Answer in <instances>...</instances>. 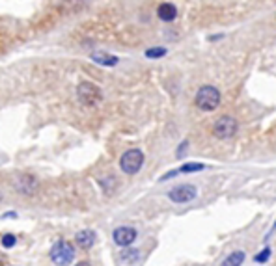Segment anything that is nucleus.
Segmentation results:
<instances>
[{
    "label": "nucleus",
    "instance_id": "nucleus-1",
    "mask_svg": "<svg viewBox=\"0 0 276 266\" xmlns=\"http://www.w3.org/2000/svg\"><path fill=\"white\" fill-rule=\"evenodd\" d=\"M194 104L204 112L217 110L220 104V91L215 86H202L194 97Z\"/></svg>",
    "mask_w": 276,
    "mask_h": 266
},
{
    "label": "nucleus",
    "instance_id": "nucleus-2",
    "mask_svg": "<svg viewBox=\"0 0 276 266\" xmlns=\"http://www.w3.org/2000/svg\"><path fill=\"white\" fill-rule=\"evenodd\" d=\"M49 257H51V260L56 266H67L71 264L73 259H75V247H73V244H69L66 240H58L51 247Z\"/></svg>",
    "mask_w": 276,
    "mask_h": 266
},
{
    "label": "nucleus",
    "instance_id": "nucleus-3",
    "mask_svg": "<svg viewBox=\"0 0 276 266\" xmlns=\"http://www.w3.org/2000/svg\"><path fill=\"white\" fill-rule=\"evenodd\" d=\"M144 166V153L140 149H129L125 151L119 158V168L127 175H134Z\"/></svg>",
    "mask_w": 276,
    "mask_h": 266
},
{
    "label": "nucleus",
    "instance_id": "nucleus-4",
    "mask_svg": "<svg viewBox=\"0 0 276 266\" xmlns=\"http://www.w3.org/2000/svg\"><path fill=\"white\" fill-rule=\"evenodd\" d=\"M77 97L84 106H95L103 101V91L93 82H80L77 88Z\"/></svg>",
    "mask_w": 276,
    "mask_h": 266
},
{
    "label": "nucleus",
    "instance_id": "nucleus-5",
    "mask_svg": "<svg viewBox=\"0 0 276 266\" xmlns=\"http://www.w3.org/2000/svg\"><path fill=\"white\" fill-rule=\"evenodd\" d=\"M239 130V123H237L235 117L231 116H222L218 117L215 125H213V134L220 140H228V138H233Z\"/></svg>",
    "mask_w": 276,
    "mask_h": 266
},
{
    "label": "nucleus",
    "instance_id": "nucleus-6",
    "mask_svg": "<svg viewBox=\"0 0 276 266\" xmlns=\"http://www.w3.org/2000/svg\"><path fill=\"white\" fill-rule=\"evenodd\" d=\"M198 197V188L194 184H179V186H174V188L168 192V199L172 203H178V205H183V203H191L192 199Z\"/></svg>",
    "mask_w": 276,
    "mask_h": 266
},
{
    "label": "nucleus",
    "instance_id": "nucleus-7",
    "mask_svg": "<svg viewBox=\"0 0 276 266\" xmlns=\"http://www.w3.org/2000/svg\"><path fill=\"white\" fill-rule=\"evenodd\" d=\"M136 236H138L136 229L123 225V227L114 229V233H112V240H114V244L119 247H129L132 242L136 240Z\"/></svg>",
    "mask_w": 276,
    "mask_h": 266
},
{
    "label": "nucleus",
    "instance_id": "nucleus-8",
    "mask_svg": "<svg viewBox=\"0 0 276 266\" xmlns=\"http://www.w3.org/2000/svg\"><path fill=\"white\" fill-rule=\"evenodd\" d=\"M15 188L19 190L21 194L32 195L38 190V179L32 175H19L15 179Z\"/></svg>",
    "mask_w": 276,
    "mask_h": 266
},
{
    "label": "nucleus",
    "instance_id": "nucleus-9",
    "mask_svg": "<svg viewBox=\"0 0 276 266\" xmlns=\"http://www.w3.org/2000/svg\"><path fill=\"white\" fill-rule=\"evenodd\" d=\"M95 240H97V234H95V231H92V229H84V231H79V233L75 234V242H77V246L82 247V249L93 247Z\"/></svg>",
    "mask_w": 276,
    "mask_h": 266
},
{
    "label": "nucleus",
    "instance_id": "nucleus-10",
    "mask_svg": "<svg viewBox=\"0 0 276 266\" xmlns=\"http://www.w3.org/2000/svg\"><path fill=\"white\" fill-rule=\"evenodd\" d=\"M157 15L161 21L172 23V21L178 17V8L174 6V4H170V2H163V4L157 8Z\"/></svg>",
    "mask_w": 276,
    "mask_h": 266
},
{
    "label": "nucleus",
    "instance_id": "nucleus-11",
    "mask_svg": "<svg viewBox=\"0 0 276 266\" xmlns=\"http://www.w3.org/2000/svg\"><path fill=\"white\" fill-rule=\"evenodd\" d=\"M92 60L95 64L99 65H106V67H114V65H118V56H112L108 52H93L92 54Z\"/></svg>",
    "mask_w": 276,
    "mask_h": 266
},
{
    "label": "nucleus",
    "instance_id": "nucleus-12",
    "mask_svg": "<svg viewBox=\"0 0 276 266\" xmlns=\"http://www.w3.org/2000/svg\"><path fill=\"white\" fill-rule=\"evenodd\" d=\"M243 262H244V251L237 249V251L228 255V257L222 260V264L220 266H241Z\"/></svg>",
    "mask_w": 276,
    "mask_h": 266
},
{
    "label": "nucleus",
    "instance_id": "nucleus-13",
    "mask_svg": "<svg viewBox=\"0 0 276 266\" xmlns=\"http://www.w3.org/2000/svg\"><path fill=\"white\" fill-rule=\"evenodd\" d=\"M205 168L207 166L202 162H187L179 168V173H198V171H204Z\"/></svg>",
    "mask_w": 276,
    "mask_h": 266
},
{
    "label": "nucleus",
    "instance_id": "nucleus-14",
    "mask_svg": "<svg viewBox=\"0 0 276 266\" xmlns=\"http://www.w3.org/2000/svg\"><path fill=\"white\" fill-rule=\"evenodd\" d=\"M146 56H148V58H163V56H166V49L165 47H153V49H148V51H146Z\"/></svg>",
    "mask_w": 276,
    "mask_h": 266
},
{
    "label": "nucleus",
    "instance_id": "nucleus-15",
    "mask_svg": "<svg viewBox=\"0 0 276 266\" xmlns=\"http://www.w3.org/2000/svg\"><path fill=\"white\" fill-rule=\"evenodd\" d=\"M0 244L6 247V249H10V247H15V244H17V238H15V234H2V238H0Z\"/></svg>",
    "mask_w": 276,
    "mask_h": 266
},
{
    "label": "nucleus",
    "instance_id": "nucleus-16",
    "mask_svg": "<svg viewBox=\"0 0 276 266\" xmlns=\"http://www.w3.org/2000/svg\"><path fill=\"white\" fill-rule=\"evenodd\" d=\"M270 253H272V251H270V247H265L263 251H259V253L254 257V260H256V262H267V260L270 259Z\"/></svg>",
    "mask_w": 276,
    "mask_h": 266
},
{
    "label": "nucleus",
    "instance_id": "nucleus-17",
    "mask_svg": "<svg viewBox=\"0 0 276 266\" xmlns=\"http://www.w3.org/2000/svg\"><path fill=\"white\" fill-rule=\"evenodd\" d=\"M138 257V251L136 249H129V251H125L123 253V259L127 260V259H136Z\"/></svg>",
    "mask_w": 276,
    "mask_h": 266
},
{
    "label": "nucleus",
    "instance_id": "nucleus-18",
    "mask_svg": "<svg viewBox=\"0 0 276 266\" xmlns=\"http://www.w3.org/2000/svg\"><path fill=\"white\" fill-rule=\"evenodd\" d=\"M187 145H189V142H183V143H181V145H179V147H178V156L183 155V149H185V147H187Z\"/></svg>",
    "mask_w": 276,
    "mask_h": 266
},
{
    "label": "nucleus",
    "instance_id": "nucleus-19",
    "mask_svg": "<svg viewBox=\"0 0 276 266\" xmlns=\"http://www.w3.org/2000/svg\"><path fill=\"white\" fill-rule=\"evenodd\" d=\"M75 266H92V264H90L88 260H80V262H77V264H75Z\"/></svg>",
    "mask_w": 276,
    "mask_h": 266
},
{
    "label": "nucleus",
    "instance_id": "nucleus-20",
    "mask_svg": "<svg viewBox=\"0 0 276 266\" xmlns=\"http://www.w3.org/2000/svg\"><path fill=\"white\" fill-rule=\"evenodd\" d=\"M2 218H17V214H15V212H8V214H4Z\"/></svg>",
    "mask_w": 276,
    "mask_h": 266
}]
</instances>
